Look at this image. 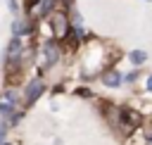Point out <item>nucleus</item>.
Instances as JSON below:
<instances>
[{
  "label": "nucleus",
  "mask_w": 152,
  "mask_h": 145,
  "mask_svg": "<svg viewBox=\"0 0 152 145\" xmlns=\"http://www.w3.org/2000/svg\"><path fill=\"white\" fill-rule=\"evenodd\" d=\"M38 2H40V0H24V7H26V12L36 10V7H38Z\"/></svg>",
  "instance_id": "obj_9"
},
{
  "label": "nucleus",
  "mask_w": 152,
  "mask_h": 145,
  "mask_svg": "<svg viewBox=\"0 0 152 145\" xmlns=\"http://www.w3.org/2000/svg\"><path fill=\"white\" fill-rule=\"evenodd\" d=\"M0 100H2V102H7V105H12V107H14V105H17V93H14V90H5V93H2V97H0Z\"/></svg>",
  "instance_id": "obj_7"
},
{
  "label": "nucleus",
  "mask_w": 152,
  "mask_h": 145,
  "mask_svg": "<svg viewBox=\"0 0 152 145\" xmlns=\"http://www.w3.org/2000/svg\"><path fill=\"white\" fill-rule=\"evenodd\" d=\"M147 140H150V143H152V133H147Z\"/></svg>",
  "instance_id": "obj_14"
},
{
  "label": "nucleus",
  "mask_w": 152,
  "mask_h": 145,
  "mask_svg": "<svg viewBox=\"0 0 152 145\" xmlns=\"http://www.w3.org/2000/svg\"><path fill=\"white\" fill-rule=\"evenodd\" d=\"M135 78H138V71H131V74L126 76V81H135Z\"/></svg>",
  "instance_id": "obj_11"
},
{
  "label": "nucleus",
  "mask_w": 152,
  "mask_h": 145,
  "mask_svg": "<svg viewBox=\"0 0 152 145\" xmlns=\"http://www.w3.org/2000/svg\"><path fill=\"white\" fill-rule=\"evenodd\" d=\"M76 95L78 97H93V90L90 88H76Z\"/></svg>",
  "instance_id": "obj_8"
},
{
  "label": "nucleus",
  "mask_w": 152,
  "mask_h": 145,
  "mask_svg": "<svg viewBox=\"0 0 152 145\" xmlns=\"http://www.w3.org/2000/svg\"><path fill=\"white\" fill-rule=\"evenodd\" d=\"M45 93V81L43 78H31L28 83H26V93H24V107H31L40 95Z\"/></svg>",
  "instance_id": "obj_3"
},
{
  "label": "nucleus",
  "mask_w": 152,
  "mask_h": 145,
  "mask_svg": "<svg viewBox=\"0 0 152 145\" xmlns=\"http://www.w3.org/2000/svg\"><path fill=\"white\" fill-rule=\"evenodd\" d=\"M59 55H62V48H59V40H55V38H50V40H45L43 43V64L50 69L57 59H59Z\"/></svg>",
  "instance_id": "obj_4"
},
{
  "label": "nucleus",
  "mask_w": 152,
  "mask_h": 145,
  "mask_svg": "<svg viewBox=\"0 0 152 145\" xmlns=\"http://www.w3.org/2000/svg\"><path fill=\"white\" fill-rule=\"evenodd\" d=\"M100 81H102V86H107V88H119V86H121V74H119L116 69H104L102 76H100Z\"/></svg>",
  "instance_id": "obj_5"
},
{
  "label": "nucleus",
  "mask_w": 152,
  "mask_h": 145,
  "mask_svg": "<svg viewBox=\"0 0 152 145\" xmlns=\"http://www.w3.org/2000/svg\"><path fill=\"white\" fill-rule=\"evenodd\" d=\"M62 2H64V5H71V2H74V0H62Z\"/></svg>",
  "instance_id": "obj_13"
},
{
  "label": "nucleus",
  "mask_w": 152,
  "mask_h": 145,
  "mask_svg": "<svg viewBox=\"0 0 152 145\" xmlns=\"http://www.w3.org/2000/svg\"><path fill=\"white\" fill-rule=\"evenodd\" d=\"M145 88H147V90L152 93V74H150V78H147V83H145Z\"/></svg>",
  "instance_id": "obj_12"
},
{
  "label": "nucleus",
  "mask_w": 152,
  "mask_h": 145,
  "mask_svg": "<svg viewBox=\"0 0 152 145\" xmlns=\"http://www.w3.org/2000/svg\"><path fill=\"white\" fill-rule=\"evenodd\" d=\"M7 135V124H0V140Z\"/></svg>",
  "instance_id": "obj_10"
},
{
  "label": "nucleus",
  "mask_w": 152,
  "mask_h": 145,
  "mask_svg": "<svg viewBox=\"0 0 152 145\" xmlns=\"http://www.w3.org/2000/svg\"><path fill=\"white\" fill-rule=\"evenodd\" d=\"M48 29H50V36L55 40H64L66 33H69V17L66 12H50L48 14Z\"/></svg>",
  "instance_id": "obj_1"
},
{
  "label": "nucleus",
  "mask_w": 152,
  "mask_h": 145,
  "mask_svg": "<svg viewBox=\"0 0 152 145\" xmlns=\"http://www.w3.org/2000/svg\"><path fill=\"white\" fill-rule=\"evenodd\" d=\"M140 124H142V114H140L138 109L119 107V124H116L119 131H124V133H133V131H138Z\"/></svg>",
  "instance_id": "obj_2"
},
{
  "label": "nucleus",
  "mask_w": 152,
  "mask_h": 145,
  "mask_svg": "<svg viewBox=\"0 0 152 145\" xmlns=\"http://www.w3.org/2000/svg\"><path fill=\"white\" fill-rule=\"evenodd\" d=\"M145 59H147V55H145L142 50H133V52H131V62H133V64H142Z\"/></svg>",
  "instance_id": "obj_6"
}]
</instances>
